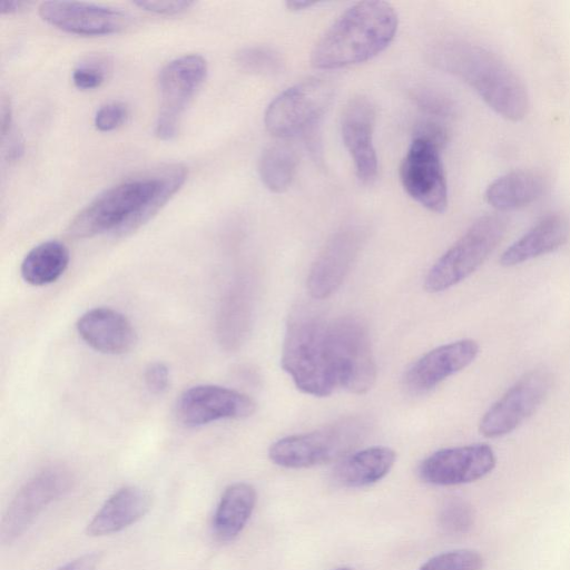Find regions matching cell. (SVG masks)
<instances>
[{
    "label": "cell",
    "mask_w": 570,
    "mask_h": 570,
    "mask_svg": "<svg viewBox=\"0 0 570 570\" xmlns=\"http://www.w3.org/2000/svg\"><path fill=\"white\" fill-rule=\"evenodd\" d=\"M187 169L171 164L128 178L99 194L71 220L68 234L88 238L104 233L126 236L153 218L178 191Z\"/></svg>",
    "instance_id": "obj_1"
},
{
    "label": "cell",
    "mask_w": 570,
    "mask_h": 570,
    "mask_svg": "<svg viewBox=\"0 0 570 570\" xmlns=\"http://www.w3.org/2000/svg\"><path fill=\"white\" fill-rule=\"evenodd\" d=\"M397 26V13L391 3L356 2L316 42L311 63L316 69L333 70L367 61L387 48Z\"/></svg>",
    "instance_id": "obj_2"
},
{
    "label": "cell",
    "mask_w": 570,
    "mask_h": 570,
    "mask_svg": "<svg viewBox=\"0 0 570 570\" xmlns=\"http://www.w3.org/2000/svg\"><path fill=\"white\" fill-rule=\"evenodd\" d=\"M438 63L462 79L498 115L519 121L529 110L522 80L495 53L471 43H449L438 52Z\"/></svg>",
    "instance_id": "obj_3"
},
{
    "label": "cell",
    "mask_w": 570,
    "mask_h": 570,
    "mask_svg": "<svg viewBox=\"0 0 570 570\" xmlns=\"http://www.w3.org/2000/svg\"><path fill=\"white\" fill-rule=\"evenodd\" d=\"M328 323L320 312L298 305L288 315L281 364L305 394L324 397L337 387L330 347Z\"/></svg>",
    "instance_id": "obj_4"
},
{
    "label": "cell",
    "mask_w": 570,
    "mask_h": 570,
    "mask_svg": "<svg viewBox=\"0 0 570 570\" xmlns=\"http://www.w3.org/2000/svg\"><path fill=\"white\" fill-rule=\"evenodd\" d=\"M368 424L360 416L341 419L322 429L285 436L268 450L269 460L286 469H305L340 461L364 439Z\"/></svg>",
    "instance_id": "obj_5"
},
{
    "label": "cell",
    "mask_w": 570,
    "mask_h": 570,
    "mask_svg": "<svg viewBox=\"0 0 570 570\" xmlns=\"http://www.w3.org/2000/svg\"><path fill=\"white\" fill-rule=\"evenodd\" d=\"M505 230L503 216L488 214L479 217L429 269L424 278L425 291L440 293L468 278L492 254Z\"/></svg>",
    "instance_id": "obj_6"
},
{
    "label": "cell",
    "mask_w": 570,
    "mask_h": 570,
    "mask_svg": "<svg viewBox=\"0 0 570 570\" xmlns=\"http://www.w3.org/2000/svg\"><path fill=\"white\" fill-rule=\"evenodd\" d=\"M328 347L337 386L354 394L368 392L376 380V364L366 325L355 316L331 321Z\"/></svg>",
    "instance_id": "obj_7"
},
{
    "label": "cell",
    "mask_w": 570,
    "mask_h": 570,
    "mask_svg": "<svg viewBox=\"0 0 570 570\" xmlns=\"http://www.w3.org/2000/svg\"><path fill=\"white\" fill-rule=\"evenodd\" d=\"M333 86L325 79L301 81L275 97L266 108L267 131L282 139L318 130L321 119L333 98Z\"/></svg>",
    "instance_id": "obj_8"
},
{
    "label": "cell",
    "mask_w": 570,
    "mask_h": 570,
    "mask_svg": "<svg viewBox=\"0 0 570 570\" xmlns=\"http://www.w3.org/2000/svg\"><path fill=\"white\" fill-rule=\"evenodd\" d=\"M72 484V474L61 465L42 469L26 481L2 517L1 543L10 546L22 537L47 507L68 493Z\"/></svg>",
    "instance_id": "obj_9"
},
{
    "label": "cell",
    "mask_w": 570,
    "mask_h": 570,
    "mask_svg": "<svg viewBox=\"0 0 570 570\" xmlns=\"http://www.w3.org/2000/svg\"><path fill=\"white\" fill-rule=\"evenodd\" d=\"M206 60L199 55H185L163 67L158 76L159 110L155 135L161 140L174 139L186 107L204 82Z\"/></svg>",
    "instance_id": "obj_10"
},
{
    "label": "cell",
    "mask_w": 570,
    "mask_h": 570,
    "mask_svg": "<svg viewBox=\"0 0 570 570\" xmlns=\"http://www.w3.org/2000/svg\"><path fill=\"white\" fill-rule=\"evenodd\" d=\"M444 147L431 138L414 134L400 165V180L406 194L434 213L448 207V184L441 151Z\"/></svg>",
    "instance_id": "obj_11"
},
{
    "label": "cell",
    "mask_w": 570,
    "mask_h": 570,
    "mask_svg": "<svg viewBox=\"0 0 570 570\" xmlns=\"http://www.w3.org/2000/svg\"><path fill=\"white\" fill-rule=\"evenodd\" d=\"M552 375L543 368L523 374L483 414L480 433L497 439L513 432L530 417L547 399L552 389Z\"/></svg>",
    "instance_id": "obj_12"
},
{
    "label": "cell",
    "mask_w": 570,
    "mask_h": 570,
    "mask_svg": "<svg viewBox=\"0 0 570 570\" xmlns=\"http://www.w3.org/2000/svg\"><path fill=\"white\" fill-rule=\"evenodd\" d=\"M248 395L214 384H199L185 390L177 399L175 414L187 428H197L225 419H245L255 412Z\"/></svg>",
    "instance_id": "obj_13"
},
{
    "label": "cell",
    "mask_w": 570,
    "mask_h": 570,
    "mask_svg": "<svg viewBox=\"0 0 570 570\" xmlns=\"http://www.w3.org/2000/svg\"><path fill=\"white\" fill-rule=\"evenodd\" d=\"M495 464V453L485 443L445 448L421 462L419 476L433 485H458L484 478Z\"/></svg>",
    "instance_id": "obj_14"
},
{
    "label": "cell",
    "mask_w": 570,
    "mask_h": 570,
    "mask_svg": "<svg viewBox=\"0 0 570 570\" xmlns=\"http://www.w3.org/2000/svg\"><path fill=\"white\" fill-rule=\"evenodd\" d=\"M365 239L360 227H345L326 242L307 276V291L313 298L323 299L335 293L348 274Z\"/></svg>",
    "instance_id": "obj_15"
},
{
    "label": "cell",
    "mask_w": 570,
    "mask_h": 570,
    "mask_svg": "<svg viewBox=\"0 0 570 570\" xmlns=\"http://www.w3.org/2000/svg\"><path fill=\"white\" fill-rule=\"evenodd\" d=\"M39 16L62 31L80 36L117 33L131 22L130 16L119 9L79 1L42 2Z\"/></svg>",
    "instance_id": "obj_16"
},
{
    "label": "cell",
    "mask_w": 570,
    "mask_h": 570,
    "mask_svg": "<svg viewBox=\"0 0 570 570\" xmlns=\"http://www.w3.org/2000/svg\"><path fill=\"white\" fill-rule=\"evenodd\" d=\"M375 107L364 97L352 98L343 109L341 134L355 168L357 179L372 184L377 176L379 160L373 144L375 127Z\"/></svg>",
    "instance_id": "obj_17"
},
{
    "label": "cell",
    "mask_w": 570,
    "mask_h": 570,
    "mask_svg": "<svg viewBox=\"0 0 570 570\" xmlns=\"http://www.w3.org/2000/svg\"><path fill=\"white\" fill-rule=\"evenodd\" d=\"M479 352L480 346L472 338H462L438 346L422 355L407 368L404 385L411 393H426L469 366Z\"/></svg>",
    "instance_id": "obj_18"
},
{
    "label": "cell",
    "mask_w": 570,
    "mask_h": 570,
    "mask_svg": "<svg viewBox=\"0 0 570 570\" xmlns=\"http://www.w3.org/2000/svg\"><path fill=\"white\" fill-rule=\"evenodd\" d=\"M76 328L87 345L104 354L127 353L137 342V334L130 321L109 307L87 311L78 318Z\"/></svg>",
    "instance_id": "obj_19"
},
{
    "label": "cell",
    "mask_w": 570,
    "mask_h": 570,
    "mask_svg": "<svg viewBox=\"0 0 570 570\" xmlns=\"http://www.w3.org/2000/svg\"><path fill=\"white\" fill-rule=\"evenodd\" d=\"M153 504L151 494L137 485H125L110 494L86 527L89 537L118 533L141 520Z\"/></svg>",
    "instance_id": "obj_20"
},
{
    "label": "cell",
    "mask_w": 570,
    "mask_h": 570,
    "mask_svg": "<svg viewBox=\"0 0 570 570\" xmlns=\"http://www.w3.org/2000/svg\"><path fill=\"white\" fill-rule=\"evenodd\" d=\"M569 235V223L563 216L547 215L505 248L500 257V264L513 267L552 253L568 242Z\"/></svg>",
    "instance_id": "obj_21"
},
{
    "label": "cell",
    "mask_w": 570,
    "mask_h": 570,
    "mask_svg": "<svg viewBox=\"0 0 570 570\" xmlns=\"http://www.w3.org/2000/svg\"><path fill=\"white\" fill-rule=\"evenodd\" d=\"M396 461L387 446H370L341 459L333 470V480L344 488H364L385 478Z\"/></svg>",
    "instance_id": "obj_22"
},
{
    "label": "cell",
    "mask_w": 570,
    "mask_h": 570,
    "mask_svg": "<svg viewBox=\"0 0 570 570\" xmlns=\"http://www.w3.org/2000/svg\"><path fill=\"white\" fill-rule=\"evenodd\" d=\"M257 502L255 488L247 482H234L220 494L212 519L216 540L229 542L237 538L249 521Z\"/></svg>",
    "instance_id": "obj_23"
},
{
    "label": "cell",
    "mask_w": 570,
    "mask_h": 570,
    "mask_svg": "<svg viewBox=\"0 0 570 570\" xmlns=\"http://www.w3.org/2000/svg\"><path fill=\"white\" fill-rule=\"evenodd\" d=\"M546 188L543 177L532 170H514L494 179L485 189L487 203L498 212H511L539 199Z\"/></svg>",
    "instance_id": "obj_24"
},
{
    "label": "cell",
    "mask_w": 570,
    "mask_h": 570,
    "mask_svg": "<svg viewBox=\"0 0 570 570\" xmlns=\"http://www.w3.org/2000/svg\"><path fill=\"white\" fill-rule=\"evenodd\" d=\"M69 261L68 247L60 240L50 239L28 252L20 273L28 284L43 286L56 282L67 269Z\"/></svg>",
    "instance_id": "obj_25"
},
{
    "label": "cell",
    "mask_w": 570,
    "mask_h": 570,
    "mask_svg": "<svg viewBox=\"0 0 570 570\" xmlns=\"http://www.w3.org/2000/svg\"><path fill=\"white\" fill-rule=\"evenodd\" d=\"M252 316V291L247 285H238L226 297L219 315V336L226 347L235 348L244 342Z\"/></svg>",
    "instance_id": "obj_26"
},
{
    "label": "cell",
    "mask_w": 570,
    "mask_h": 570,
    "mask_svg": "<svg viewBox=\"0 0 570 570\" xmlns=\"http://www.w3.org/2000/svg\"><path fill=\"white\" fill-rule=\"evenodd\" d=\"M298 164L296 150L286 142L268 146L258 159V174L273 193L285 191L293 181Z\"/></svg>",
    "instance_id": "obj_27"
},
{
    "label": "cell",
    "mask_w": 570,
    "mask_h": 570,
    "mask_svg": "<svg viewBox=\"0 0 570 570\" xmlns=\"http://www.w3.org/2000/svg\"><path fill=\"white\" fill-rule=\"evenodd\" d=\"M240 69L253 75L273 76L283 70L279 52L267 46H250L240 49L235 57Z\"/></svg>",
    "instance_id": "obj_28"
},
{
    "label": "cell",
    "mask_w": 570,
    "mask_h": 570,
    "mask_svg": "<svg viewBox=\"0 0 570 570\" xmlns=\"http://www.w3.org/2000/svg\"><path fill=\"white\" fill-rule=\"evenodd\" d=\"M483 557L475 550L456 549L426 560L419 570H482Z\"/></svg>",
    "instance_id": "obj_29"
},
{
    "label": "cell",
    "mask_w": 570,
    "mask_h": 570,
    "mask_svg": "<svg viewBox=\"0 0 570 570\" xmlns=\"http://www.w3.org/2000/svg\"><path fill=\"white\" fill-rule=\"evenodd\" d=\"M438 518L444 531L461 534L468 532L473 525L474 511L466 501L453 498L443 503Z\"/></svg>",
    "instance_id": "obj_30"
},
{
    "label": "cell",
    "mask_w": 570,
    "mask_h": 570,
    "mask_svg": "<svg viewBox=\"0 0 570 570\" xmlns=\"http://www.w3.org/2000/svg\"><path fill=\"white\" fill-rule=\"evenodd\" d=\"M109 69L110 63L106 57L88 56L73 68L71 79L80 90L96 89L104 83Z\"/></svg>",
    "instance_id": "obj_31"
},
{
    "label": "cell",
    "mask_w": 570,
    "mask_h": 570,
    "mask_svg": "<svg viewBox=\"0 0 570 570\" xmlns=\"http://www.w3.org/2000/svg\"><path fill=\"white\" fill-rule=\"evenodd\" d=\"M128 115V107L124 102H107L97 109L94 125L99 131H111L125 124Z\"/></svg>",
    "instance_id": "obj_32"
},
{
    "label": "cell",
    "mask_w": 570,
    "mask_h": 570,
    "mask_svg": "<svg viewBox=\"0 0 570 570\" xmlns=\"http://www.w3.org/2000/svg\"><path fill=\"white\" fill-rule=\"evenodd\" d=\"M414 100L421 109L435 117H448L452 112L449 100L433 91L420 90L414 94Z\"/></svg>",
    "instance_id": "obj_33"
},
{
    "label": "cell",
    "mask_w": 570,
    "mask_h": 570,
    "mask_svg": "<svg viewBox=\"0 0 570 570\" xmlns=\"http://www.w3.org/2000/svg\"><path fill=\"white\" fill-rule=\"evenodd\" d=\"M145 384L153 394L164 393L169 384V370L166 364L155 362L147 366L145 371Z\"/></svg>",
    "instance_id": "obj_34"
},
{
    "label": "cell",
    "mask_w": 570,
    "mask_h": 570,
    "mask_svg": "<svg viewBox=\"0 0 570 570\" xmlns=\"http://www.w3.org/2000/svg\"><path fill=\"white\" fill-rule=\"evenodd\" d=\"M135 6L145 11L161 16H177L189 10L194 1H136Z\"/></svg>",
    "instance_id": "obj_35"
},
{
    "label": "cell",
    "mask_w": 570,
    "mask_h": 570,
    "mask_svg": "<svg viewBox=\"0 0 570 570\" xmlns=\"http://www.w3.org/2000/svg\"><path fill=\"white\" fill-rule=\"evenodd\" d=\"M100 559V552H87L67 561L55 570H96Z\"/></svg>",
    "instance_id": "obj_36"
},
{
    "label": "cell",
    "mask_w": 570,
    "mask_h": 570,
    "mask_svg": "<svg viewBox=\"0 0 570 570\" xmlns=\"http://www.w3.org/2000/svg\"><path fill=\"white\" fill-rule=\"evenodd\" d=\"M1 135L7 136L11 131V107L10 102L3 97L1 100Z\"/></svg>",
    "instance_id": "obj_37"
},
{
    "label": "cell",
    "mask_w": 570,
    "mask_h": 570,
    "mask_svg": "<svg viewBox=\"0 0 570 570\" xmlns=\"http://www.w3.org/2000/svg\"><path fill=\"white\" fill-rule=\"evenodd\" d=\"M24 4V2L20 1H3L0 4V11L2 14L16 13L20 11Z\"/></svg>",
    "instance_id": "obj_38"
},
{
    "label": "cell",
    "mask_w": 570,
    "mask_h": 570,
    "mask_svg": "<svg viewBox=\"0 0 570 570\" xmlns=\"http://www.w3.org/2000/svg\"><path fill=\"white\" fill-rule=\"evenodd\" d=\"M315 4H316V2L294 0V1H287L286 8L291 11H301V10L308 9Z\"/></svg>",
    "instance_id": "obj_39"
},
{
    "label": "cell",
    "mask_w": 570,
    "mask_h": 570,
    "mask_svg": "<svg viewBox=\"0 0 570 570\" xmlns=\"http://www.w3.org/2000/svg\"><path fill=\"white\" fill-rule=\"evenodd\" d=\"M335 570H354V569L348 568V567H342V568H337V569H335Z\"/></svg>",
    "instance_id": "obj_40"
}]
</instances>
